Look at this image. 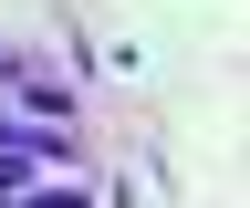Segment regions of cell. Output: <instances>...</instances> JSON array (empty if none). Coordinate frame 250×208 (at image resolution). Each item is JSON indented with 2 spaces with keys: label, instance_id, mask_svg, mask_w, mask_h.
Masks as SVG:
<instances>
[{
  "label": "cell",
  "instance_id": "6da1fadb",
  "mask_svg": "<svg viewBox=\"0 0 250 208\" xmlns=\"http://www.w3.org/2000/svg\"><path fill=\"white\" fill-rule=\"evenodd\" d=\"M21 208H94L83 188H21Z\"/></svg>",
  "mask_w": 250,
  "mask_h": 208
}]
</instances>
